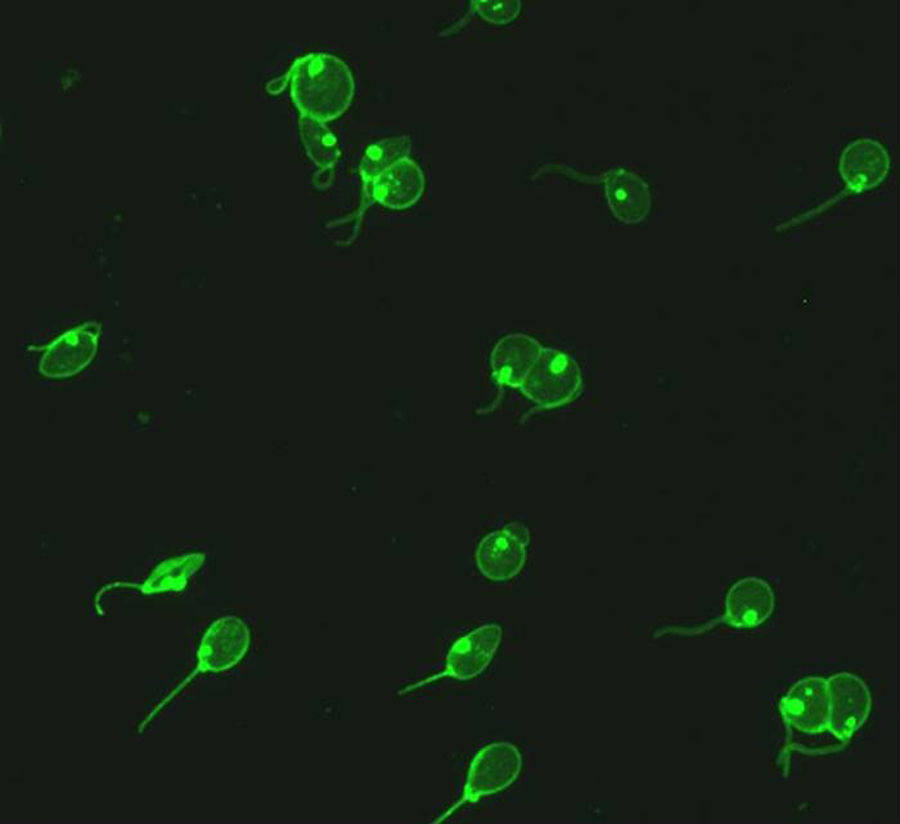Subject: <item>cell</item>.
Listing matches in <instances>:
<instances>
[{"mask_svg":"<svg viewBox=\"0 0 900 824\" xmlns=\"http://www.w3.org/2000/svg\"><path fill=\"white\" fill-rule=\"evenodd\" d=\"M291 95L300 111L316 120H332L350 105L355 83L348 65L328 54L299 59L290 70Z\"/></svg>","mask_w":900,"mask_h":824,"instance_id":"6da1fadb","label":"cell"},{"mask_svg":"<svg viewBox=\"0 0 900 824\" xmlns=\"http://www.w3.org/2000/svg\"><path fill=\"white\" fill-rule=\"evenodd\" d=\"M581 382L580 368L571 355L543 347L519 388L539 408L550 409L569 402Z\"/></svg>","mask_w":900,"mask_h":824,"instance_id":"7a4b0ae2","label":"cell"},{"mask_svg":"<svg viewBox=\"0 0 900 824\" xmlns=\"http://www.w3.org/2000/svg\"><path fill=\"white\" fill-rule=\"evenodd\" d=\"M529 541L528 529L516 522L487 534L475 552L480 572L493 581L513 578L523 568Z\"/></svg>","mask_w":900,"mask_h":824,"instance_id":"3957f363","label":"cell"},{"mask_svg":"<svg viewBox=\"0 0 900 824\" xmlns=\"http://www.w3.org/2000/svg\"><path fill=\"white\" fill-rule=\"evenodd\" d=\"M98 335L96 323H85L65 332L46 348L38 364L40 373L58 378L78 372L95 355Z\"/></svg>","mask_w":900,"mask_h":824,"instance_id":"277c9868","label":"cell"},{"mask_svg":"<svg viewBox=\"0 0 900 824\" xmlns=\"http://www.w3.org/2000/svg\"><path fill=\"white\" fill-rule=\"evenodd\" d=\"M522 758L516 747L496 743L481 751L470 771L466 798L497 792L509 786L518 776Z\"/></svg>","mask_w":900,"mask_h":824,"instance_id":"5b68a950","label":"cell"},{"mask_svg":"<svg viewBox=\"0 0 900 824\" xmlns=\"http://www.w3.org/2000/svg\"><path fill=\"white\" fill-rule=\"evenodd\" d=\"M542 348L537 340L522 333L500 338L490 355L493 381L500 386L520 387Z\"/></svg>","mask_w":900,"mask_h":824,"instance_id":"8992f818","label":"cell"},{"mask_svg":"<svg viewBox=\"0 0 900 824\" xmlns=\"http://www.w3.org/2000/svg\"><path fill=\"white\" fill-rule=\"evenodd\" d=\"M425 188V177L413 160L403 157L383 169L372 182L373 197L392 209L415 204Z\"/></svg>","mask_w":900,"mask_h":824,"instance_id":"52a82bcc","label":"cell"},{"mask_svg":"<svg viewBox=\"0 0 900 824\" xmlns=\"http://www.w3.org/2000/svg\"><path fill=\"white\" fill-rule=\"evenodd\" d=\"M889 165L888 152L881 143L870 138H859L844 149L839 170L852 189L862 190L882 182Z\"/></svg>","mask_w":900,"mask_h":824,"instance_id":"ba28073f","label":"cell"},{"mask_svg":"<svg viewBox=\"0 0 900 824\" xmlns=\"http://www.w3.org/2000/svg\"><path fill=\"white\" fill-rule=\"evenodd\" d=\"M774 608V594L768 583L747 577L734 583L725 600V619L735 627H753L763 623Z\"/></svg>","mask_w":900,"mask_h":824,"instance_id":"9c48e42d","label":"cell"},{"mask_svg":"<svg viewBox=\"0 0 900 824\" xmlns=\"http://www.w3.org/2000/svg\"><path fill=\"white\" fill-rule=\"evenodd\" d=\"M608 200L615 216L625 223L642 221L650 208L647 187L631 174H621L607 187Z\"/></svg>","mask_w":900,"mask_h":824,"instance_id":"30bf717a","label":"cell"},{"mask_svg":"<svg viewBox=\"0 0 900 824\" xmlns=\"http://www.w3.org/2000/svg\"><path fill=\"white\" fill-rule=\"evenodd\" d=\"M477 13L485 21L494 24H505L515 19L521 9L520 1H490L480 0L474 2Z\"/></svg>","mask_w":900,"mask_h":824,"instance_id":"8fae6325","label":"cell"}]
</instances>
